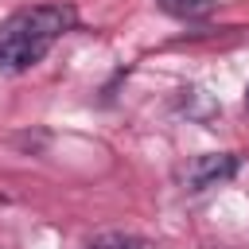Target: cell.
Returning a JSON list of instances; mask_svg holds the SVG:
<instances>
[{
    "label": "cell",
    "mask_w": 249,
    "mask_h": 249,
    "mask_svg": "<svg viewBox=\"0 0 249 249\" xmlns=\"http://www.w3.org/2000/svg\"><path fill=\"white\" fill-rule=\"evenodd\" d=\"M156 8L175 19H206L218 8V0H156Z\"/></svg>",
    "instance_id": "obj_3"
},
{
    "label": "cell",
    "mask_w": 249,
    "mask_h": 249,
    "mask_svg": "<svg viewBox=\"0 0 249 249\" xmlns=\"http://www.w3.org/2000/svg\"><path fill=\"white\" fill-rule=\"evenodd\" d=\"M89 249H144V241H136V237H121V233H109V237H97Z\"/></svg>",
    "instance_id": "obj_4"
},
{
    "label": "cell",
    "mask_w": 249,
    "mask_h": 249,
    "mask_svg": "<svg viewBox=\"0 0 249 249\" xmlns=\"http://www.w3.org/2000/svg\"><path fill=\"white\" fill-rule=\"evenodd\" d=\"M78 27V8L51 0L12 12L0 23V74H23L47 58V51Z\"/></svg>",
    "instance_id": "obj_1"
},
{
    "label": "cell",
    "mask_w": 249,
    "mask_h": 249,
    "mask_svg": "<svg viewBox=\"0 0 249 249\" xmlns=\"http://www.w3.org/2000/svg\"><path fill=\"white\" fill-rule=\"evenodd\" d=\"M237 175V156L233 152H206V156H195L183 171V183L187 191H206L214 183H226Z\"/></svg>",
    "instance_id": "obj_2"
},
{
    "label": "cell",
    "mask_w": 249,
    "mask_h": 249,
    "mask_svg": "<svg viewBox=\"0 0 249 249\" xmlns=\"http://www.w3.org/2000/svg\"><path fill=\"white\" fill-rule=\"evenodd\" d=\"M245 109H249V89H245Z\"/></svg>",
    "instance_id": "obj_5"
}]
</instances>
